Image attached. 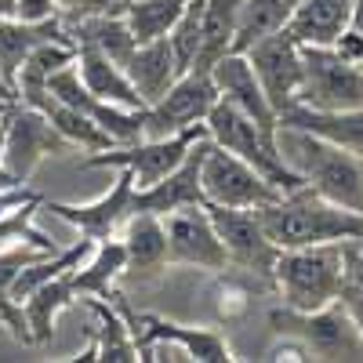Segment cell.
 <instances>
[{
    "label": "cell",
    "mask_w": 363,
    "mask_h": 363,
    "mask_svg": "<svg viewBox=\"0 0 363 363\" xmlns=\"http://www.w3.org/2000/svg\"><path fill=\"white\" fill-rule=\"evenodd\" d=\"M33 109L48 113V120L58 128V135H62L73 149H80V153H102V149H113V145H116L102 124H95V120H91L87 113H80L77 106L55 99L51 91H48L44 99L33 102Z\"/></svg>",
    "instance_id": "cell-26"
},
{
    "label": "cell",
    "mask_w": 363,
    "mask_h": 363,
    "mask_svg": "<svg viewBox=\"0 0 363 363\" xmlns=\"http://www.w3.org/2000/svg\"><path fill=\"white\" fill-rule=\"evenodd\" d=\"M277 142H280L284 160L301 174V182L313 193L363 215V157L359 153L327 142L313 131L287 128V124H280Z\"/></svg>",
    "instance_id": "cell-2"
},
{
    "label": "cell",
    "mask_w": 363,
    "mask_h": 363,
    "mask_svg": "<svg viewBox=\"0 0 363 363\" xmlns=\"http://www.w3.org/2000/svg\"><path fill=\"white\" fill-rule=\"evenodd\" d=\"M26 200H37V193L26 186V182H18V186H0V218L8 215V211L22 207Z\"/></svg>",
    "instance_id": "cell-39"
},
{
    "label": "cell",
    "mask_w": 363,
    "mask_h": 363,
    "mask_svg": "<svg viewBox=\"0 0 363 363\" xmlns=\"http://www.w3.org/2000/svg\"><path fill=\"white\" fill-rule=\"evenodd\" d=\"M186 4L189 0H128L124 18L135 29L138 44H149V40H160L171 33L182 11H186Z\"/></svg>",
    "instance_id": "cell-32"
},
{
    "label": "cell",
    "mask_w": 363,
    "mask_h": 363,
    "mask_svg": "<svg viewBox=\"0 0 363 363\" xmlns=\"http://www.w3.org/2000/svg\"><path fill=\"white\" fill-rule=\"evenodd\" d=\"M77 69H80V80L91 95H99L113 106H124V109H145L128 69L116 58H109L106 51L91 48V44H77Z\"/></svg>",
    "instance_id": "cell-20"
},
{
    "label": "cell",
    "mask_w": 363,
    "mask_h": 363,
    "mask_svg": "<svg viewBox=\"0 0 363 363\" xmlns=\"http://www.w3.org/2000/svg\"><path fill=\"white\" fill-rule=\"evenodd\" d=\"M58 15H62L66 26L87 18V0H58Z\"/></svg>",
    "instance_id": "cell-40"
},
{
    "label": "cell",
    "mask_w": 363,
    "mask_h": 363,
    "mask_svg": "<svg viewBox=\"0 0 363 363\" xmlns=\"http://www.w3.org/2000/svg\"><path fill=\"white\" fill-rule=\"evenodd\" d=\"M8 116V113H4ZM4 116H0V174H8L4 171V142H8V120Z\"/></svg>",
    "instance_id": "cell-42"
},
{
    "label": "cell",
    "mask_w": 363,
    "mask_h": 363,
    "mask_svg": "<svg viewBox=\"0 0 363 363\" xmlns=\"http://www.w3.org/2000/svg\"><path fill=\"white\" fill-rule=\"evenodd\" d=\"M135 174L131 171H120L113 178V186L99 196V200H87V203H62V200H44V207L51 211L55 218H62L66 225H73L80 236L87 240H109L124 229V222L135 215Z\"/></svg>",
    "instance_id": "cell-11"
},
{
    "label": "cell",
    "mask_w": 363,
    "mask_h": 363,
    "mask_svg": "<svg viewBox=\"0 0 363 363\" xmlns=\"http://www.w3.org/2000/svg\"><path fill=\"white\" fill-rule=\"evenodd\" d=\"M211 73H215V84H218L225 102H233L240 113H247L255 124L265 128L269 135L280 131V113H277V106L269 102L265 87L255 77V66H251V58L244 51H229Z\"/></svg>",
    "instance_id": "cell-15"
},
{
    "label": "cell",
    "mask_w": 363,
    "mask_h": 363,
    "mask_svg": "<svg viewBox=\"0 0 363 363\" xmlns=\"http://www.w3.org/2000/svg\"><path fill=\"white\" fill-rule=\"evenodd\" d=\"M280 124L287 128H301L313 131L335 145H345L352 153L363 157V106L359 109H338V113H323V109H309V106H291Z\"/></svg>",
    "instance_id": "cell-23"
},
{
    "label": "cell",
    "mask_w": 363,
    "mask_h": 363,
    "mask_svg": "<svg viewBox=\"0 0 363 363\" xmlns=\"http://www.w3.org/2000/svg\"><path fill=\"white\" fill-rule=\"evenodd\" d=\"M11 106H15V102H4V99H0V116H4V113H8Z\"/></svg>",
    "instance_id": "cell-44"
},
{
    "label": "cell",
    "mask_w": 363,
    "mask_h": 363,
    "mask_svg": "<svg viewBox=\"0 0 363 363\" xmlns=\"http://www.w3.org/2000/svg\"><path fill=\"white\" fill-rule=\"evenodd\" d=\"M87 309L95 316V330H91V342L99 345V359H113V363H131L142 359L138 352V338L128 330V323L120 320V313L109 306L106 298H87Z\"/></svg>",
    "instance_id": "cell-30"
},
{
    "label": "cell",
    "mask_w": 363,
    "mask_h": 363,
    "mask_svg": "<svg viewBox=\"0 0 363 363\" xmlns=\"http://www.w3.org/2000/svg\"><path fill=\"white\" fill-rule=\"evenodd\" d=\"M40 207H44V196L26 200L22 207L8 211V215L0 218V251H15V247H40V251H48V255L62 251L55 240H48V236L37 229L33 218H37Z\"/></svg>",
    "instance_id": "cell-33"
},
{
    "label": "cell",
    "mask_w": 363,
    "mask_h": 363,
    "mask_svg": "<svg viewBox=\"0 0 363 363\" xmlns=\"http://www.w3.org/2000/svg\"><path fill=\"white\" fill-rule=\"evenodd\" d=\"M171 48H174V58L182 69H193L196 58H200V48H203V0H189L182 18L174 22V29L167 33Z\"/></svg>",
    "instance_id": "cell-34"
},
{
    "label": "cell",
    "mask_w": 363,
    "mask_h": 363,
    "mask_svg": "<svg viewBox=\"0 0 363 363\" xmlns=\"http://www.w3.org/2000/svg\"><path fill=\"white\" fill-rule=\"evenodd\" d=\"M207 138H200L193 145V153L186 157V164L174 167L167 178H160L157 186L135 189V211H153V215H171L178 207H207L203 196V182H200V167H203V153H207Z\"/></svg>",
    "instance_id": "cell-16"
},
{
    "label": "cell",
    "mask_w": 363,
    "mask_h": 363,
    "mask_svg": "<svg viewBox=\"0 0 363 363\" xmlns=\"http://www.w3.org/2000/svg\"><path fill=\"white\" fill-rule=\"evenodd\" d=\"M69 33H73V44H91L106 51L109 58H116L120 66H128V58L135 55L138 48V37L135 29L128 26L124 11H106V15H87L80 22H69Z\"/></svg>",
    "instance_id": "cell-25"
},
{
    "label": "cell",
    "mask_w": 363,
    "mask_h": 363,
    "mask_svg": "<svg viewBox=\"0 0 363 363\" xmlns=\"http://www.w3.org/2000/svg\"><path fill=\"white\" fill-rule=\"evenodd\" d=\"M124 69H128V77H131V84H135V91H138V99H142L145 109L153 106V102H160L167 91L174 87V80L186 73V69L178 66L174 48H171L167 37L138 44Z\"/></svg>",
    "instance_id": "cell-18"
},
{
    "label": "cell",
    "mask_w": 363,
    "mask_h": 363,
    "mask_svg": "<svg viewBox=\"0 0 363 363\" xmlns=\"http://www.w3.org/2000/svg\"><path fill=\"white\" fill-rule=\"evenodd\" d=\"M77 62V44H66V40H44L37 44L33 51L26 55V62L18 69V102L33 106L37 99L48 95V80L62 69Z\"/></svg>",
    "instance_id": "cell-29"
},
{
    "label": "cell",
    "mask_w": 363,
    "mask_h": 363,
    "mask_svg": "<svg viewBox=\"0 0 363 363\" xmlns=\"http://www.w3.org/2000/svg\"><path fill=\"white\" fill-rule=\"evenodd\" d=\"M218 99H222V91L215 84V73L186 69L160 102L145 109V138H171V135L207 124V116L218 106Z\"/></svg>",
    "instance_id": "cell-9"
},
{
    "label": "cell",
    "mask_w": 363,
    "mask_h": 363,
    "mask_svg": "<svg viewBox=\"0 0 363 363\" xmlns=\"http://www.w3.org/2000/svg\"><path fill=\"white\" fill-rule=\"evenodd\" d=\"M120 240H124V251L131 269H160L167 258V229H164V215H153V211H135V215L124 222L120 229Z\"/></svg>",
    "instance_id": "cell-28"
},
{
    "label": "cell",
    "mask_w": 363,
    "mask_h": 363,
    "mask_svg": "<svg viewBox=\"0 0 363 363\" xmlns=\"http://www.w3.org/2000/svg\"><path fill=\"white\" fill-rule=\"evenodd\" d=\"M342 251H345V277H342L338 301L363 335V240H345Z\"/></svg>",
    "instance_id": "cell-35"
},
{
    "label": "cell",
    "mask_w": 363,
    "mask_h": 363,
    "mask_svg": "<svg viewBox=\"0 0 363 363\" xmlns=\"http://www.w3.org/2000/svg\"><path fill=\"white\" fill-rule=\"evenodd\" d=\"M262 225L269 229L272 244L280 251L287 247H316V244H345V240H363V215L313 193L301 186L277 203L258 207Z\"/></svg>",
    "instance_id": "cell-1"
},
{
    "label": "cell",
    "mask_w": 363,
    "mask_h": 363,
    "mask_svg": "<svg viewBox=\"0 0 363 363\" xmlns=\"http://www.w3.org/2000/svg\"><path fill=\"white\" fill-rule=\"evenodd\" d=\"M145 327L138 330V349L145 352L149 345L157 342H171L186 352V359H196V363H229L236 359L229 342L218 335V330H203V327H186V323H171V320H160V316H145L142 320Z\"/></svg>",
    "instance_id": "cell-17"
},
{
    "label": "cell",
    "mask_w": 363,
    "mask_h": 363,
    "mask_svg": "<svg viewBox=\"0 0 363 363\" xmlns=\"http://www.w3.org/2000/svg\"><path fill=\"white\" fill-rule=\"evenodd\" d=\"M77 301V287L69 277H58V280H48L40 284L37 291H29L18 306H22V316H26V327H29V345H44L51 342L55 335V323L69 306Z\"/></svg>",
    "instance_id": "cell-24"
},
{
    "label": "cell",
    "mask_w": 363,
    "mask_h": 363,
    "mask_svg": "<svg viewBox=\"0 0 363 363\" xmlns=\"http://www.w3.org/2000/svg\"><path fill=\"white\" fill-rule=\"evenodd\" d=\"M335 51H338L342 58H349V62H359V66H363V29L349 26L345 33L335 40Z\"/></svg>",
    "instance_id": "cell-38"
},
{
    "label": "cell",
    "mask_w": 363,
    "mask_h": 363,
    "mask_svg": "<svg viewBox=\"0 0 363 363\" xmlns=\"http://www.w3.org/2000/svg\"><path fill=\"white\" fill-rule=\"evenodd\" d=\"M167 229V258L178 265H196V269H225L229 251L215 229L207 207H178L164 215Z\"/></svg>",
    "instance_id": "cell-13"
},
{
    "label": "cell",
    "mask_w": 363,
    "mask_h": 363,
    "mask_svg": "<svg viewBox=\"0 0 363 363\" xmlns=\"http://www.w3.org/2000/svg\"><path fill=\"white\" fill-rule=\"evenodd\" d=\"M131 269L128 262V251H124V240L120 236H109V240H99L91 255L69 272V280L77 287V294H87V298H113V284L124 277Z\"/></svg>",
    "instance_id": "cell-22"
},
{
    "label": "cell",
    "mask_w": 363,
    "mask_h": 363,
    "mask_svg": "<svg viewBox=\"0 0 363 363\" xmlns=\"http://www.w3.org/2000/svg\"><path fill=\"white\" fill-rule=\"evenodd\" d=\"M207 135H211V142H218L222 149H229V153H236V157H244L247 164H255L284 196L306 186L301 174L284 160L277 135H269L265 128H258L255 120L247 113H240L233 102L218 99V106L211 109V116H207Z\"/></svg>",
    "instance_id": "cell-4"
},
{
    "label": "cell",
    "mask_w": 363,
    "mask_h": 363,
    "mask_svg": "<svg viewBox=\"0 0 363 363\" xmlns=\"http://www.w3.org/2000/svg\"><path fill=\"white\" fill-rule=\"evenodd\" d=\"M15 11V0H0V15H11Z\"/></svg>",
    "instance_id": "cell-43"
},
{
    "label": "cell",
    "mask_w": 363,
    "mask_h": 363,
    "mask_svg": "<svg viewBox=\"0 0 363 363\" xmlns=\"http://www.w3.org/2000/svg\"><path fill=\"white\" fill-rule=\"evenodd\" d=\"M356 18V0H301L291 18V37L301 48H335Z\"/></svg>",
    "instance_id": "cell-19"
},
{
    "label": "cell",
    "mask_w": 363,
    "mask_h": 363,
    "mask_svg": "<svg viewBox=\"0 0 363 363\" xmlns=\"http://www.w3.org/2000/svg\"><path fill=\"white\" fill-rule=\"evenodd\" d=\"M200 138H207V124L189 128V131H182V135H171V138H138L131 145L102 149V153H91L80 167L84 171H95V167L131 171L135 174V186L145 189V186H157L160 178H167L174 167L186 164V157L193 153V145Z\"/></svg>",
    "instance_id": "cell-5"
},
{
    "label": "cell",
    "mask_w": 363,
    "mask_h": 363,
    "mask_svg": "<svg viewBox=\"0 0 363 363\" xmlns=\"http://www.w3.org/2000/svg\"><path fill=\"white\" fill-rule=\"evenodd\" d=\"M44 40L73 44V33L62 18L33 26V22H22V18H11V15H0V69H4V77L15 84V91H18V69L26 62V55Z\"/></svg>",
    "instance_id": "cell-21"
},
{
    "label": "cell",
    "mask_w": 363,
    "mask_h": 363,
    "mask_svg": "<svg viewBox=\"0 0 363 363\" xmlns=\"http://www.w3.org/2000/svg\"><path fill=\"white\" fill-rule=\"evenodd\" d=\"M240 8H244V0H203V48L193 69H215L236 48Z\"/></svg>",
    "instance_id": "cell-27"
},
{
    "label": "cell",
    "mask_w": 363,
    "mask_h": 363,
    "mask_svg": "<svg viewBox=\"0 0 363 363\" xmlns=\"http://www.w3.org/2000/svg\"><path fill=\"white\" fill-rule=\"evenodd\" d=\"M298 106L338 113L363 106V66L342 58L335 48H301Z\"/></svg>",
    "instance_id": "cell-6"
},
{
    "label": "cell",
    "mask_w": 363,
    "mask_h": 363,
    "mask_svg": "<svg viewBox=\"0 0 363 363\" xmlns=\"http://www.w3.org/2000/svg\"><path fill=\"white\" fill-rule=\"evenodd\" d=\"M200 182H203L207 203H215V207H265L284 196L255 164L222 149L218 142H207Z\"/></svg>",
    "instance_id": "cell-7"
},
{
    "label": "cell",
    "mask_w": 363,
    "mask_h": 363,
    "mask_svg": "<svg viewBox=\"0 0 363 363\" xmlns=\"http://www.w3.org/2000/svg\"><path fill=\"white\" fill-rule=\"evenodd\" d=\"M207 211H211V218H215V229H218L222 244L229 251V262L272 280L280 247L272 244L269 229L262 225L258 207H215V203H207Z\"/></svg>",
    "instance_id": "cell-12"
},
{
    "label": "cell",
    "mask_w": 363,
    "mask_h": 363,
    "mask_svg": "<svg viewBox=\"0 0 363 363\" xmlns=\"http://www.w3.org/2000/svg\"><path fill=\"white\" fill-rule=\"evenodd\" d=\"M0 99H4V102H18V91H15V84L4 77V69H0Z\"/></svg>",
    "instance_id": "cell-41"
},
{
    "label": "cell",
    "mask_w": 363,
    "mask_h": 363,
    "mask_svg": "<svg viewBox=\"0 0 363 363\" xmlns=\"http://www.w3.org/2000/svg\"><path fill=\"white\" fill-rule=\"evenodd\" d=\"M11 18H22V22H51V18H62L58 15V0H15V11Z\"/></svg>",
    "instance_id": "cell-36"
},
{
    "label": "cell",
    "mask_w": 363,
    "mask_h": 363,
    "mask_svg": "<svg viewBox=\"0 0 363 363\" xmlns=\"http://www.w3.org/2000/svg\"><path fill=\"white\" fill-rule=\"evenodd\" d=\"M301 0H244L240 8V29H236V48L233 51H247L251 44L280 33L291 26L294 11Z\"/></svg>",
    "instance_id": "cell-31"
},
{
    "label": "cell",
    "mask_w": 363,
    "mask_h": 363,
    "mask_svg": "<svg viewBox=\"0 0 363 363\" xmlns=\"http://www.w3.org/2000/svg\"><path fill=\"white\" fill-rule=\"evenodd\" d=\"M345 277V251L342 244H316V247H287L277 258L272 284L280 291L284 309L316 313L338 301Z\"/></svg>",
    "instance_id": "cell-3"
},
{
    "label": "cell",
    "mask_w": 363,
    "mask_h": 363,
    "mask_svg": "<svg viewBox=\"0 0 363 363\" xmlns=\"http://www.w3.org/2000/svg\"><path fill=\"white\" fill-rule=\"evenodd\" d=\"M262 359H313V352H309V345L301 342V338H294V335H287L284 342H277Z\"/></svg>",
    "instance_id": "cell-37"
},
{
    "label": "cell",
    "mask_w": 363,
    "mask_h": 363,
    "mask_svg": "<svg viewBox=\"0 0 363 363\" xmlns=\"http://www.w3.org/2000/svg\"><path fill=\"white\" fill-rule=\"evenodd\" d=\"M8 142H4V171L15 182H26L48 157H62L69 153V142L58 135V128L48 120V113L15 102L8 109Z\"/></svg>",
    "instance_id": "cell-10"
},
{
    "label": "cell",
    "mask_w": 363,
    "mask_h": 363,
    "mask_svg": "<svg viewBox=\"0 0 363 363\" xmlns=\"http://www.w3.org/2000/svg\"><path fill=\"white\" fill-rule=\"evenodd\" d=\"M255 66V77L262 80L269 102L284 116L291 106H298V87H301V44L291 37V29H280L244 51Z\"/></svg>",
    "instance_id": "cell-14"
},
{
    "label": "cell",
    "mask_w": 363,
    "mask_h": 363,
    "mask_svg": "<svg viewBox=\"0 0 363 363\" xmlns=\"http://www.w3.org/2000/svg\"><path fill=\"white\" fill-rule=\"evenodd\" d=\"M280 335H294L309 345L313 359H363V335L345 313L342 301L316 309V313H294V309H277L269 316Z\"/></svg>",
    "instance_id": "cell-8"
}]
</instances>
